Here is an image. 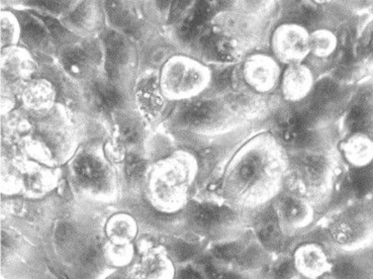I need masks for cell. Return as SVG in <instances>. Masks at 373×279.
<instances>
[{
	"mask_svg": "<svg viewBox=\"0 0 373 279\" xmlns=\"http://www.w3.org/2000/svg\"><path fill=\"white\" fill-rule=\"evenodd\" d=\"M261 142L249 144L235 164L233 179L244 203L266 200L278 191L281 177L280 156L273 146Z\"/></svg>",
	"mask_w": 373,
	"mask_h": 279,
	"instance_id": "cell-1",
	"label": "cell"
},
{
	"mask_svg": "<svg viewBox=\"0 0 373 279\" xmlns=\"http://www.w3.org/2000/svg\"><path fill=\"white\" fill-rule=\"evenodd\" d=\"M310 36L306 27L294 22H285L274 29L271 49L281 63H301L311 54Z\"/></svg>",
	"mask_w": 373,
	"mask_h": 279,
	"instance_id": "cell-2",
	"label": "cell"
},
{
	"mask_svg": "<svg viewBox=\"0 0 373 279\" xmlns=\"http://www.w3.org/2000/svg\"><path fill=\"white\" fill-rule=\"evenodd\" d=\"M273 212L285 232H299L313 223L315 212L310 201L299 194H281L274 203Z\"/></svg>",
	"mask_w": 373,
	"mask_h": 279,
	"instance_id": "cell-3",
	"label": "cell"
},
{
	"mask_svg": "<svg viewBox=\"0 0 373 279\" xmlns=\"http://www.w3.org/2000/svg\"><path fill=\"white\" fill-rule=\"evenodd\" d=\"M278 61L266 54H254L243 65V77L247 86L258 93H271L280 82Z\"/></svg>",
	"mask_w": 373,
	"mask_h": 279,
	"instance_id": "cell-4",
	"label": "cell"
},
{
	"mask_svg": "<svg viewBox=\"0 0 373 279\" xmlns=\"http://www.w3.org/2000/svg\"><path fill=\"white\" fill-rule=\"evenodd\" d=\"M295 171L301 184L308 191H321L331 179L328 157L322 153H303L295 160Z\"/></svg>",
	"mask_w": 373,
	"mask_h": 279,
	"instance_id": "cell-5",
	"label": "cell"
},
{
	"mask_svg": "<svg viewBox=\"0 0 373 279\" xmlns=\"http://www.w3.org/2000/svg\"><path fill=\"white\" fill-rule=\"evenodd\" d=\"M330 236L339 248L355 251L363 249L372 240V230L365 219L345 217L332 224Z\"/></svg>",
	"mask_w": 373,
	"mask_h": 279,
	"instance_id": "cell-6",
	"label": "cell"
},
{
	"mask_svg": "<svg viewBox=\"0 0 373 279\" xmlns=\"http://www.w3.org/2000/svg\"><path fill=\"white\" fill-rule=\"evenodd\" d=\"M313 86L315 80L312 70L304 64L288 65L281 75V93L283 98L287 102H301L311 95Z\"/></svg>",
	"mask_w": 373,
	"mask_h": 279,
	"instance_id": "cell-7",
	"label": "cell"
},
{
	"mask_svg": "<svg viewBox=\"0 0 373 279\" xmlns=\"http://www.w3.org/2000/svg\"><path fill=\"white\" fill-rule=\"evenodd\" d=\"M292 259L297 273L308 279L321 278L331 269L328 256L318 244L301 245L295 251Z\"/></svg>",
	"mask_w": 373,
	"mask_h": 279,
	"instance_id": "cell-8",
	"label": "cell"
},
{
	"mask_svg": "<svg viewBox=\"0 0 373 279\" xmlns=\"http://www.w3.org/2000/svg\"><path fill=\"white\" fill-rule=\"evenodd\" d=\"M343 156L354 168H366L373 161V141L363 132L351 134L341 145Z\"/></svg>",
	"mask_w": 373,
	"mask_h": 279,
	"instance_id": "cell-9",
	"label": "cell"
},
{
	"mask_svg": "<svg viewBox=\"0 0 373 279\" xmlns=\"http://www.w3.org/2000/svg\"><path fill=\"white\" fill-rule=\"evenodd\" d=\"M214 2L200 1L192 9L189 17L183 22L180 33L185 40L198 38V35L207 27L208 18L214 13Z\"/></svg>",
	"mask_w": 373,
	"mask_h": 279,
	"instance_id": "cell-10",
	"label": "cell"
},
{
	"mask_svg": "<svg viewBox=\"0 0 373 279\" xmlns=\"http://www.w3.org/2000/svg\"><path fill=\"white\" fill-rule=\"evenodd\" d=\"M255 234L258 241L265 248L278 249L283 242V231L276 214L262 217L255 226Z\"/></svg>",
	"mask_w": 373,
	"mask_h": 279,
	"instance_id": "cell-11",
	"label": "cell"
},
{
	"mask_svg": "<svg viewBox=\"0 0 373 279\" xmlns=\"http://www.w3.org/2000/svg\"><path fill=\"white\" fill-rule=\"evenodd\" d=\"M231 218L232 212L230 210L214 203H201L194 212V219L196 225L203 229L216 227Z\"/></svg>",
	"mask_w": 373,
	"mask_h": 279,
	"instance_id": "cell-12",
	"label": "cell"
},
{
	"mask_svg": "<svg viewBox=\"0 0 373 279\" xmlns=\"http://www.w3.org/2000/svg\"><path fill=\"white\" fill-rule=\"evenodd\" d=\"M216 104L210 100H194L185 105L180 121L185 125H198L208 122L216 114Z\"/></svg>",
	"mask_w": 373,
	"mask_h": 279,
	"instance_id": "cell-13",
	"label": "cell"
},
{
	"mask_svg": "<svg viewBox=\"0 0 373 279\" xmlns=\"http://www.w3.org/2000/svg\"><path fill=\"white\" fill-rule=\"evenodd\" d=\"M311 54L317 58H329L337 51L338 38L333 31L318 29L310 36Z\"/></svg>",
	"mask_w": 373,
	"mask_h": 279,
	"instance_id": "cell-14",
	"label": "cell"
},
{
	"mask_svg": "<svg viewBox=\"0 0 373 279\" xmlns=\"http://www.w3.org/2000/svg\"><path fill=\"white\" fill-rule=\"evenodd\" d=\"M333 279H367V268L362 262L354 257L340 258L331 265Z\"/></svg>",
	"mask_w": 373,
	"mask_h": 279,
	"instance_id": "cell-15",
	"label": "cell"
},
{
	"mask_svg": "<svg viewBox=\"0 0 373 279\" xmlns=\"http://www.w3.org/2000/svg\"><path fill=\"white\" fill-rule=\"evenodd\" d=\"M339 95V86L335 80L323 79L313 86L310 98L311 105L318 111H322L325 107H329L337 100Z\"/></svg>",
	"mask_w": 373,
	"mask_h": 279,
	"instance_id": "cell-16",
	"label": "cell"
},
{
	"mask_svg": "<svg viewBox=\"0 0 373 279\" xmlns=\"http://www.w3.org/2000/svg\"><path fill=\"white\" fill-rule=\"evenodd\" d=\"M139 104L148 114H156L162 105L161 96L158 89L156 80L149 79L144 80L137 93Z\"/></svg>",
	"mask_w": 373,
	"mask_h": 279,
	"instance_id": "cell-17",
	"label": "cell"
},
{
	"mask_svg": "<svg viewBox=\"0 0 373 279\" xmlns=\"http://www.w3.org/2000/svg\"><path fill=\"white\" fill-rule=\"evenodd\" d=\"M104 47L109 73H114L118 64L122 63L123 57H125V41L120 34L111 32L105 36Z\"/></svg>",
	"mask_w": 373,
	"mask_h": 279,
	"instance_id": "cell-18",
	"label": "cell"
},
{
	"mask_svg": "<svg viewBox=\"0 0 373 279\" xmlns=\"http://www.w3.org/2000/svg\"><path fill=\"white\" fill-rule=\"evenodd\" d=\"M75 170L80 179L87 184H98L104 179V169L97 160L89 155H83L77 160Z\"/></svg>",
	"mask_w": 373,
	"mask_h": 279,
	"instance_id": "cell-19",
	"label": "cell"
},
{
	"mask_svg": "<svg viewBox=\"0 0 373 279\" xmlns=\"http://www.w3.org/2000/svg\"><path fill=\"white\" fill-rule=\"evenodd\" d=\"M369 122V109L362 104L353 105L345 116V127L351 134L365 132Z\"/></svg>",
	"mask_w": 373,
	"mask_h": 279,
	"instance_id": "cell-20",
	"label": "cell"
},
{
	"mask_svg": "<svg viewBox=\"0 0 373 279\" xmlns=\"http://www.w3.org/2000/svg\"><path fill=\"white\" fill-rule=\"evenodd\" d=\"M350 189L357 198H365L373 189V173L369 169L354 168L349 176Z\"/></svg>",
	"mask_w": 373,
	"mask_h": 279,
	"instance_id": "cell-21",
	"label": "cell"
},
{
	"mask_svg": "<svg viewBox=\"0 0 373 279\" xmlns=\"http://www.w3.org/2000/svg\"><path fill=\"white\" fill-rule=\"evenodd\" d=\"M96 102L100 109L111 111L121 104V95L116 88L109 84L98 83L95 88Z\"/></svg>",
	"mask_w": 373,
	"mask_h": 279,
	"instance_id": "cell-22",
	"label": "cell"
},
{
	"mask_svg": "<svg viewBox=\"0 0 373 279\" xmlns=\"http://www.w3.org/2000/svg\"><path fill=\"white\" fill-rule=\"evenodd\" d=\"M107 11H109L111 22L116 26L122 27L123 31L130 34L136 31L134 18L130 15L129 11L121 6L118 2H107Z\"/></svg>",
	"mask_w": 373,
	"mask_h": 279,
	"instance_id": "cell-23",
	"label": "cell"
},
{
	"mask_svg": "<svg viewBox=\"0 0 373 279\" xmlns=\"http://www.w3.org/2000/svg\"><path fill=\"white\" fill-rule=\"evenodd\" d=\"M22 36L32 44H40L46 38V31L40 22L27 15H20Z\"/></svg>",
	"mask_w": 373,
	"mask_h": 279,
	"instance_id": "cell-24",
	"label": "cell"
},
{
	"mask_svg": "<svg viewBox=\"0 0 373 279\" xmlns=\"http://www.w3.org/2000/svg\"><path fill=\"white\" fill-rule=\"evenodd\" d=\"M295 24L301 25V26H312L316 24L317 20L321 17V9L317 4L313 2L308 4H301L295 8L294 13Z\"/></svg>",
	"mask_w": 373,
	"mask_h": 279,
	"instance_id": "cell-25",
	"label": "cell"
},
{
	"mask_svg": "<svg viewBox=\"0 0 373 279\" xmlns=\"http://www.w3.org/2000/svg\"><path fill=\"white\" fill-rule=\"evenodd\" d=\"M244 248L245 247L234 243L219 245L215 247L212 254L217 259L223 261L237 263L241 257Z\"/></svg>",
	"mask_w": 373,
	"mask_h": 279,
	"instance_id": "cell-26",
	"label": "cell"
},
{
	"mask_svg": "<svg viewBox=\"0 0 373 279\" xmlns=\"http://www.w3.org/2000/svg\"><path fill=\"white\" fill-rule=\"evenodd\" d=\"M87 56L86 53L80 49H72L65 53L63 62L66 68L72 73H80L86 66Z\"/></svg>",
	"mask_w": 373,
	"mask_h": 279,
	"instance_id": "cell-27",
	"label": "cell"
},
{
	"mask_svg": "<svg viewBox=\"0 0 373 279\" xmlns=\"http://www.w3.org/2000/svg\"><path fill=\"white\" fill-rule=\"evenodd\" d=\"M297 273L295 269L294 259L290 257L281 258L278 262L274 265L272 269V279H294Z\"/></svg>",
	"mask_w": 373,
	"mask_h": 279,
	"instance_id": "cell-28",
	"label": "cell"
},
{
	"mask_svg": "<svg viewBox=\"0 0 373 279\" xmlns=\"http://www.w3.org/2000/svg\"><path fill=\"white\" fill-rule=\"evenodd\" d=\"M126 175L130 179H137L141 177L145 170V162L135 154H129L126 157Z\"/></svg>",
	"mask_w": 373,
	"mask_h": 279,
	"instance_id": "cell-29",
	"label": "cell"
},
{
	"mask_svg": "<svg viewBox=\"0 0 373 279\" xmlns=\"http://www.w3.org/2000/svg\"><path fill=\"white\" fill-rule=\"evenodd\" d=\"M203 269L205 273L207 274L208 278L210 279H247L245 276L240 275V274L234 273V272H229L221 271L217 268L210 262V260H205L203 262Z\"/></svg>",
	"mask_w": 373,
	"mask_h": 279,
	"instance_id": "cell-30",
	"label": "cell"
},
{
	"mask_svg": "<svg viewBox=\"0 0 373 279\" xmlns=\"http://www.w3.org/2000/svg\"><path fill=\"white\" fill-rule=\"evenodd\" d=\"M40 18L43 20V24L46 25V27L50 29L52 36L55 39H57V40H63L64 38L67 36V31H66L65 27L62 26L58 20H55L52 17H46V15H40Z\"/></svg>",
	"mask_w": 373,
	"mask_h": 279,
	"instance_id": "cell-31",
	"label": "cell"
},
{
	"mask_svg": "<svg viewBox=\"0 0 373 279\" xmlns=\"http://www.w3.org/2000/svg\"><path fill=\"white\" fill-rule=\"evenodd\" d=\"M120 135L125 143L133 144L138 139V129L132 122H125L121 125Z\"/></svg>",
	"mask_w": 373,
	"mask_h": 279,
	"instance_id": "cell-32",
	"label": "cell"
},
{
	"mask_svg": "<svg viewBox=\"0 0 373 279\" xmlns=\"http://www.w3.org/2000/svg\"><path fill=\"white\" fill-rule=\"evenodd\" d=\"M196 247L192 246L191 244L179 243L176 245L175 255L182 261L191 259L196 255Z\"/></svg>",
	"mask_w": 373,
	"mask_h": 279,
	"instance_id": "cell-33",
	"label": "cell"
},
{
	"mask_svg": "<svg viewBox=\"0 0 373 279\" xmlns=\"http://www.w3.org/2000/svg\"><path fill=\"white\" fill-rule=\"evenodd\" d=\"M363 53H365L366 55H372L373 56V27L368 32L367 35H366L365 41H363L362 45Z\"/></svg>",
	"mask_w": 373,
	"mask_h": 279,
	"instance_id": "cell-34",
	"label": "cell"
},
{
	"mask_svg": "<svg viewBox=\"0 0 373 279\" xmlns=\"http://www.w3.org/2000/svg\"><path fill=\"white\" fill-rule=\"evenodd\" d=\"M217 84L219 88H224L228 86L230 83L231 71L229 69L224 70L223 72L219 73L217 76Z\"/></svg>",
	"mask_w": 373,
	"mask_h": 279,
	"instance_id": "cell-35",
	"label": "cell"
},
{
	"mask_svg": "<svg viewBox=\"0 0 373 279\" xmlns=\"http://www.w3.org/2000/svg\"><path fill=\"white\" fill-rule=\"evenodd\" d=\"M179 279H203L198 271H194L191 267H186L180 271Z\"/></svg>",
	"mask_w": 373,
	"mask_h": 279,
	"instance_id": "cell-36",
	"label": "cell"
},
{
	"mask_svg": "<svg viewBox=\"0 0 373 279\" xmlns=\"http://www.w3.org/2000/svg\"><path fill=\"white\" fill-rule=\"evenodd\" d=\"M35 4H41V6L51 11H59L65 6V1H35Z\"/></svg>",
	"mask_w": 373,
	"mask_h": 279,
	"instance_id": "cell-37",
	"label": "cell"
},
{
	"mask_svg": "<svg viewBox=\"0 0 373 279\" xmlns=\"http://www.w3.org/2000/svg\"><path fill=\"white\" fill-rule=\"evenodd\" d=\"M189 4V2H175V4H174V6H172V11H171V20H175V18H177L178 15H180V13H182L183 9H184L185 4Z\"/></svg>",
	"mask_w": 373,
	"mask_h": 279,
	"instance_id": "cell-38",
	"label": "cell"
}]
</instances>
